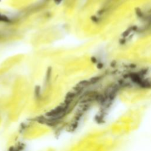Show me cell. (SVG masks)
Segmentation results:
<instances>
[{
	"label": "cell",
	"mask_w": 151,
	"mask_h": 151,
	"mask_svg": "<svg viewBox=\"0 0 151 151\" xmlns=\"http://www.w3.org/2000/svg\"><path fill=\"white\" fill-rule=\"evenodd\" d=\"M61 0H55V2H60Z\"/></svg>",
	"instance_id": "cell-2"
},
{
	"label": "cell",
	"mask_w": 151,
	"mask_h": 151,
	"mask_svg": "<svg viewBox=\"0 0 151 151\" xmlns=\"http://www.w3.org/2000/svg\"><path fill=\"white\" fill-rule=\"evenodd\" d=\"M0 22H10V19H9V18L6 15L1 14L0 13Z\"/></svg>",
	"instance_id": "cell-1"
},
{
	"label": "cell",
	"mask_w": 151,
	"mask_h": 151,
	"mask_svg": "<svg viewBox=\"0 0 151 151\" xmlns=\"http://www.w3.org/2000/svg\"><path fill=\"white\" fill-rule=\"evenodd\" d=\"M1 1V0H0V1Z\"/></svg>",
	"instance_id": "cell-3"
}]
</instances>
